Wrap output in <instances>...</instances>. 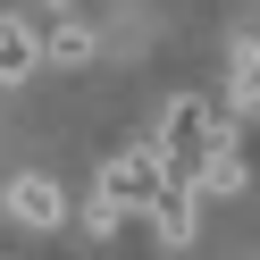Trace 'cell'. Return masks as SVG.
<instances>
[{"label":"cell","mask_w":260,"mask_h":260,"mask_svg":"<svg viewBox=\"0 0 260 260\" xmlns=\"http://www.w3.org/2000/svg\"><path fill=\"white\" fill-rule=\"evenodd\" d=\"M34 68H42V25L9 9V17H0V84H25Z\"/></svg>","instance_id":"4"},{"label":"cell","mask_w":260,"mask_h":260,"mask_svg":"<svg viewBox=\"0 0 260 260\" xmlns=\"http://www.w3.org/2000/svg\"><path fill=\"white\" fill-rule=\"evenodd\" d=\"M226 109H235V118H260V42L252 34H243L235 59H226Z\"/></svg>","instance_id":"6"},{"label":"cell","mask_w":260,"mask_h":260,"mask_svg":"<svg viewBox=\"0 0 260 260\" xmlns=\"http://www.w3.org/2000/svg\"><path fill=\"white\" fill-rule=\"evenodd\" d=\"M42 59H51V68H92V59H101V34H92L84 17H59L51 34H42Z\"/></svg>","instance_id":"5"},{"label":"cell","mask_w":260,"mask_h":260,"mask_svg":"<svg viewBox=\"0 0 260 260\" xmlns=\"http://www.w3.org/2000/svg\"><path fill=\"white\" fill-rule=\"evenodd\" d=\"M159 176H168V159H159L151 143H126V151L101 168V202L118 210V218H143V210H151V193H159Z\"/></svg>","instance_id":"1"},{"label":"cell","mask_w":260,"mask_h":260,"mask_svg":"<svg viewBox=\"0 0 260 260\" xmlns=\"http://www.w3.org/2000/svg\"><path fill=\"white\" fill-rule=\"evenodd\" d=\"M9 218H17V226H34V235H51V226L68 218V193H59V176H42V168L9 176Z\"/></svg>","instance_id":"3"},{"label":"cell","mask_w":260,"mask_h":260,"mask_svg":"<svg viewBox=\"0 0 260 260\" xmlns=\"http://www.w3.org/2000/svg\"><path fill=\"white\" fill-rule=\"evenodd\" d=\"M151 243L159 252H185L193 243V218H202V193H193V176H159V193H151Z\"/></svg>","instance_id":"2"}]
</instances>
